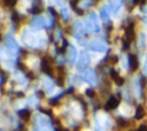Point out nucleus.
Wrapping results in <instances>:
<instances>
[{
	"instance_id": "1",
	"label": "nucleus",
	"mask_w": 147,
	"mask_h": 131,
	"mask_svg": "<svg viewBox=\"0 0 147 131\" xmlns=\"http://www.w3.org/2000/svg\"><path fill=\"white\" fill-rule=\"evenodd\" d=\"M129 64H130V68H131V70H137L138 69V67H139V61H138V57H137V55H134V54H131L130 56H129Z\"/></svg>"
},
{
	"instance_id": "2",
	"label": "nucleus",
	"mask_w": 147,
	"mask_h": 131,
	"mask_svg": "<svg viewBox=\"0 0 147 131\" xmlns=\"http://www.w3.org/2000/svg\"><path fill=\"white\" fill-rule=\"evenodd\" d=\"M134 24L133 23H130V25L126 28V31H125V37H126V40L127 41H132L134 39Z\"/></svg>"
},
{
	"instance_id": "3",
	"label": "nucleus",
	"mask_w": 147,
	"mask_h": 131,
	"mask_svg": "<svg viewBox=\"0 0 147 131\" xmlns=\"http://www.w3.org/2000/svg\"><path fill=\"white\" fill-rule=\"evenodd\" d=\"M119 103V99L116 98V97H110V99L108 100L107 105H106V108L107 109H113V108H116Z\"/></svg>"
},
{
	"instance_id": "4",
	"label": "nucleus",
	"mask_w": 147,
	"mask_h": 131,
	"mask_svg": "<svg viewBox=\"0 0 147 131\" xmlns=\"http://www.w3.org/2000/svg\"><path fill=\"white\" fill-rule=\"evenodd\" d=\"M79 61H80V62H79V64H78V69L82 71V69H84V68L87 66V63H88V55H87L86 53H82Z\"/></svg>"
},
{
	"instance_id": "5",
	"label": "nucleus",
	"mask_w": 147,
	"mask_h": 131,
	"mask_svg": "<svg viewBox=\"0 0 147 131\" xmlns=\"http://www.w3.org/2000/svg\"><path fill=\"white\" fill-rule=\"evenodd\" d=\"M144 115H145L144 107H142V106H138L137 111H136V118H137V120H140V118H142V117H144Z\"/></svg>"
},
{
	"instance_id": "6",
	"label": "nucleus",
	"mask_w": 147,
	"mask_h": 131,
	"mask_svg": "<svg viewBox=\"0 0 147 131\" xmlns=\"http://www.w3.org/2000/svg\"><path fill=\"white\" fill-rule=\"evenodd\" d=\"M20 116H21V118H23V120H29V117H30V111L28 110V109H24V110H21L20 111Z\"/></svg>"
},
{
	"instance_id": "7",
	"label": "nucleus",
	"mask_w": 147,
	"mask_h": 131,
	"mask_svg": "<svg viewBox=\"0 0 147 131\" xmlns=\"http://www.w3.org/2000/svg\"><path fill=\"white\" fill-rule=\"evenodd\" d=\"M117 123H118V125L122 126V128H125V126H127V125L130 124V122H127V121L124 120V118H118V120H117Z\"/></svg>"
},
{
	"instance_id": "8",
	"label": "nucleus",
	"mask_w": 147,
	"mask_h": 131,
	"mask_svg": "<svg viewBox=\"0 0 147 131\" xmlns=\"http://www.w3.org/2000/svg\"><path fill=\"white\" fill-rule=\"evenodd\" d=\"M91 47L94 51H103L105 49V46L101 43H98V45H91Z\"/></svg>"
},
{
	"instance_id": "9",
	"label": "nucleus",
	"mask_w": 147,
	"mask_h": 131,
	"mask_svg": "<svg viewBox=\"0 0 147 131\" xmlns=\"http://www.w3.org/2000/svg\"><path fill=\"white\" fill-rule=\"evenodd\" d=\"M114 80H115V83H116L118 86H121V85H123V84H124V78H123V77H121V76L116 77Z\"/></svg>"
},
{
	"instance_id": "10",
	"label": "nucleus",
	"mask_w": 147,
	"mask_h": 131,
	"mask_svg": "<svg viewBox=\"0 0 147 131\" xmlns=\"http://www.w3.org/2000/svg\"><path fill=\"white\" fill-rule=\"evenodd\" d=\"M109 62L111 64H116L118 62V57L116 55H111V56H109Z\"/></svg>"
},
{
	"instance_id": "11",
	"label": "nucleus",
	"mask_w": 147,
	"mask_h": 131,
	"mask_svg": "<svg viewBox=\"0 0 147 131\" xmlns=\"http://www.w3.org/2000/svg\"><path fill=\"white\" fill-rule=\"evenodd\" d=\"M86 94H87L90 98H93V97L95 95V92H94V90H92V88H87V90H86Z\"/></svg>"
},
{
	"instance_id": "12",
	"label": "nucleus",
	"mask_w": 147,
	"mask_h": 131,
	"mask_svg": "<svg viewBox=\"0 0 147 131\" xmlns=\"http://www.w3.org/2000/svg\"><path fill=\"white\" fill-rule=\"evenodd\" d=\"M101 17L103 20H108V14H107V11H105V8L101 9Z\"/></svg>"
},
{
	"instance_id": "13",
	"label": "nucleus",
	"mask_w": 147,
	"mask_h": 131,
	"mask_svg": "<svg viewBox=\"0 0 147 131\" xmlns=\"http://www.w3.org/2000/svg\"><path fill=\"white\" fill-rule=\"evenodd\" d=\"M129 46H130V41H127V40H123V47H124L125 49H127Z\"/></svg>"
},
{
	"instance_id": "14",
	"label": "nucleus",
	"mask_w": 147,
	"mask_h": 131,
	"mask_svg": "<svg viewBox=\"0 0 147 131\" xmlns=\"http://www.w3.org/2000/svg\"><path fill=\"white\" fill-rule=\"evenodd\" d=\"M138 131H147V126H146V125H144V124H141V125L139 126Z\"/></svg>"
}]
</instances>
